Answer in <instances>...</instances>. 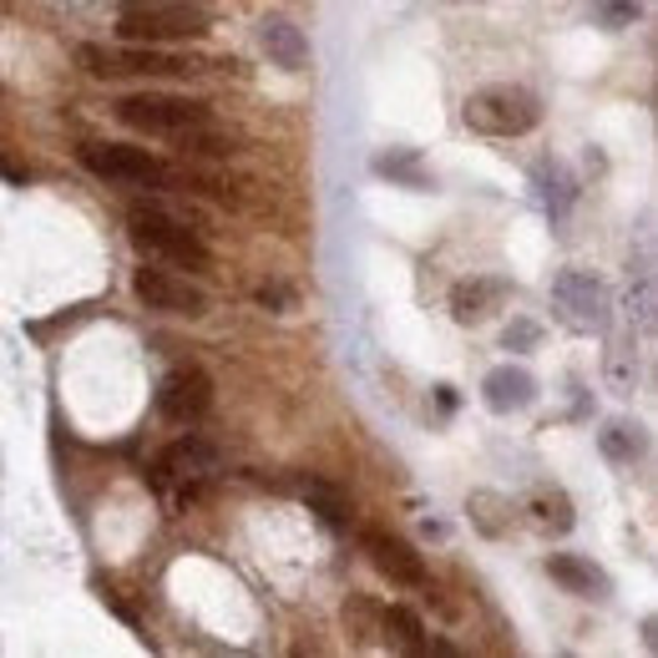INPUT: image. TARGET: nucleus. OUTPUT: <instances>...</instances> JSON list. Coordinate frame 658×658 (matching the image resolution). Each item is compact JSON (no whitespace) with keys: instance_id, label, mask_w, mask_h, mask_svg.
I'll return each mask as SVG.
<instances>
[{"instance_id":"aec40b11","label":"nucleus","mask_w":658,"mask_h":658,"mask_svg":"<svg viewBox=\"0 0 658 658\" xmlns=\"http://www.w3.org/2000/svg\"><path fill=\"white\" fill-rule=\"evenodd\" d=\"M629 324L638 335L658 339V278L654 274H638L629 284Z\"/></svg>"},{"instance_id":"393cba45","label":"nucleus","mask_w":658,"mask_h":658,"mask_svg":"<svg viewBox=\"0 0 658 658\" xmlns=\"http://www.w3.org/2000/svg\"><path fill=\"white\" fill-rule=\"evenodd\" d=\"M253 299H259L263 309H274V314H289V309L299 305V294H294L289 284H278V278H263V284H253Z\"/></svg>"},{"instance_id":"c85d7f7f","label":"nucleus","mask_w":658,"mask_h":658,"mask_svg":"<svg viewBox=\"0 0 658 658\" xmlns=\"http://www.w3.org/2000/svg\"><path fill=\"white\" fill-rule=\"evenodd\" d=\"M436 400H440V410H456V390H451V385H440Z\"/></svg>"},{"instance_id":"9d476101","label":"nucleus","mask_w":658,"mask_h":658,"mask_svg":"<svg viewBox=\"0 0 658 658\" xmlns=\"http://www.w3.org/2000/svg\"><path fill=\"white\" fill-rule=\"evenodd\" d=\"M158 410L173 425H198L213 410V381L198 365H177L158 381Z\"/></svg>"},{"instance_id":"39448f33","label":"nucleus","mask_w":658,"mask_h":658,"mask_svg":"<svg viewBox=\"0 0 658 658\" xmlns=\"http://www.w3.org/2000/svg\"><path fill=\"white\" fill-rule=\"evenodd\" d=\"M82 167L91 177H102V183H117V188H177L173 167L132 142H87L82 147Z\"/></svg>"},{"instance_id":"0eeeda50","label":"nucleus","mask_w":658,"mask_h":658,"mask_svg":"<svg viewBox=\"0 0 658 658\" xmlns=\"http://www.w3.org/2000/svg\"><path fill=\"white\" fill-rule=\"evenodd\" d=\"M76 61H82L91 76H188V72H198L188 61L167 57V51H152V46H137V41H122V46L87 41L76 51Z\"/></svg>"},{"instance_id":"4468645a","label":"nucleus","mask_w":658,"mask_h":658,"mask_svg":"<svg viewBox=\"0 0 658 658\" xmlns=\"http://www.w3.org/2000/svg\"><path fill=\"white\" fill-rule=\"evenodd\" d=\"M339 618H345V633H350L355 648H381V644H390V608H381V603L365 598V593L345 598Z\"/></svg>"},{"instance_id":"dca6fc26","label":"nucleus","mask_w":658,"mask_h":658,"mask_svg":"<svg viewBox=\"0 0 658 658\" xmlns=\"http://www.w3.org/2000/svg\"><path fill=\"white\" fill-rule=\"evenodd\" d=\"M482 400L497 410V415H512V410H526L532 400H537V381L517 365H497L482 381Z\"/></svg>"},{"instance_id":"1a4fd4ad","label":"nucleus","mask_w":658,"mask_h":658,"mask_svg":"<svg viewBox=\"0 0 658 658\" xmlns=\"http://www.w3.org/2000/svg\"><path fill=\"white\" fill-rule=\"evenodd\" d=\"M132 294L142 299L147 309H162V314H183V320H198L208 314V294L193 284L188 274H173V263L167 269H137L132 274Z\"/></svg>"},{"instance_id":"f8f14e48","label":"nucleus","mask_w":658,"mask_h":658,"mask_svg":"<svg viewBox=\"0 0 658 658\" xmlns=\"http://www.w3.org/2000/svg\"><path fill=\"white\" fill-rule=\"evenodd\" d=\"M259 46H263V57L274 61V66H284V72H305L309 66V36L294 21H284V15H263Z\"/></svg>"},{"instance_id":"412c9836","label":"nucleus","mask_w":658,"mask_h":658,"mask_svg":"<svg viewBox=\"0 0 658 658\" xmlns=\"http://www.w3.org/2000/svg\"><path fill=\"white\" fill-rule=\"evenodd\" d=\"M390 644L395 648H406V654H425V623L415 608H406V603H395L390 608Z\"/></svg>"},{"instance_id":"7ed1b4c3","label":"nucleus","mask_w":658,"mask_h":658,"mask_svg":"<svg viewBox=\"0 0 658 658\" xmlns=\"http://www.w3.org/2000/svg\"><path fill=\"white\" fill-rule=\"evenodd\" d=\"M213 15L203 0H127L117 15V36L137 46H167V41H203Z\"/></svg>"},{"instance_id":"a878e982","label":"nucleus","mask_w":658,"mask_h":658,"mask_svg":"<svg viewBox=\"0 0 658 658\" xmlns=\"http://www.w3.org/2000/svg\"><path fill=\"white\" fill-rule=\"evenodd\" d=\"M608 381H613V390H633V350H623V345L608 350Z\"/></svg>"},{"instance_id":"6ab92c4d","label":"nucleus","mask_w":658,"mask_h":658,"mask_svg":"<svg viewBox=\"0 0 658 658\" xmlns=\"http://www.w3.org/2000/svg\"><path fill=\"white\" fill-rule=\"evenodd\" d=\"M598 446H603L608 461H618V467H629V461H638V456L648 451L644 425H633V421H608L598 431Z\"/></svg>"},{"instance_id":"f3484780","label":"nucleus","mask_w":658,"mask_h":658,"mask_svg":"<svg viewBox=\"0 0 658 658\" xmlns=\"http://www.w3.org/2000/svg\"><path fill=\"white\" fill-rule=\"evenodd\" d=\"M532 183H537V198H542V213L553 219V228H562L572 213V203H578V177L562 167V162H537V173H532Z\"/></svg>"},{"instance_id":"2eb2a0df","label":"nucleus","mask_w":658,"mask_h":658,"mask_svg":"<svg viewBox=\"0 0 658 658\" xmlns=\"http://www.w3.org/2000/svg\"><path fill=\"white\" fill-rule=\"evenodd\" d=\"M512 294V284L507 278H461V284H451V314L456 324H482L492 309L501 305Z\"/></svg>"},{"instance_id":"6e6552de","label":"nucleus","mask_w":658,"mask_h":658,"mask_svg":"<svg viewBox=\"0 0 658 658\" xmlns=\"http://www.w3.org/2000/svg\"><path fill=\"white\" fill-rule=\"evenodd\" d=\"M553 305L572 330H603L608 314H613L608 284H603L598 274H587V269H562V274L553 278Z\"/></svg>"},{"instance_id":"b1692460","label":"nucleus","mask_w":658,"mask_h":658,"mask_svg":"<svg viewBox=\"0 0 658 658\" xmlns=\"http://www.w3.org/2000/svg\"><path fill=\"white\" fill-rule=\"evenodd\" d=\"M638 0H593V21H598L603 30H623V26H633L638 21Z\"/></svg>"},{"instance_id":"cd10ccee","label":"nucleus","mask_w":658,"mask_h":658,"mask_svg":"<svg viewBox=\"0 0 658 658\" xmlns=\"http://www.w3.org/2000/svg\"><path fill=\"white\" fill-rule=\"evenodd\" d=\"M644 638H648V648L658 654V618H644Z\"/></svg>"},{"instance_id":"423d86ee","label":"nucleus","mask_w":658,"mask_h":658,"mask_svg":"<svg viewBox=\"0 0 658 658\" xmlns=\"http://www.w3.org/2000/svg\"><path fill=\"white\" fill-rule=\"evenodd\" d=\"M542 122V102L526 87H482L467 97V127L486 132V137H526Z\"/></svg>"},{"instance_id":"ddd939ff","label":"nucleus","mask_w":658,"mask_h":658,"mask_svg":"<svg viewBox=\"0 0 658 658\" xmlns=\"http://www.w3.org/2000/svg\"><path fill=\"white\" fill-rule=\"evenodd\" d=\"M547 578L572 598H608V572L598 562H587L578 553H553L547 557Z\"/></svg>"},{"instance_id":"bb28decb","label":"nucleus","mask_w":658,"mask_h":658,"mask_svg":"<svg viewBox=\"0 0 658 658\" xmlns=\"http://www.w3.org/2000/svg\"><path fill=\"white\" fill-rule=\"evenodd\" d=\"M526 345H537V324L517 320L512 330H507V350H526Z\"/></svg>"},{"instance_id":"f03ea898","label":"nucleus","mask_w":658,"mask_h":658,"mask_svg":"<svg viewBox=\"0 0 658 658\" xmlns=\"http://www.w3.org/2000/svg\"><path fill=\"white\" fill-rule=\"evenodd\" d=\"M219 471H223L219 446L188 431V436H177L173 446L158 456V467H152V486H158V497H162L167 512H188Z\"/></svg>"},{"instance_id":"f257e3e1","label":"nucleus","mask_w":658,"mask_h":658,"mask_svg":"<svg viewBox=\"0 0 658 658\" xmlns=\"http://www.w3.org/2000/svg\"><path fill=\"white\" fill-rule=\"evenodd\" d=\"M117 122L142 137H162V142H183L198 152H228L234 142L219 137V117L208 112V102L193 97H158V91H137L117 102Z\"/></svg>"},{"instance_id":"9b49d317","label":"nucleus","mask_w":658,"mask_h":658,"mask_svg":"<svg viewBox=\"0 0 658 658\" xmlns=\"http://www.w3.org/2000/svg\"><path fill=\"white\" fill-rule=\"evenodd\" d=\"M360 547H365L370 568L381 572V578H390L395 587H431V572H425L421 553H415L410 542L390 537L381 526H365V532H360Z\"/></svg>"},{"instance_id":"5701e85b","label":"nucleus","mask_w":658,"mask_h":658,"mask_svg":"<svg viewBox=\"0 0 658 658\" xmlns=\"http://www.w3.org/2000/svg\"><path fill=\"white\" fill-rule=\"evenodd\" d=\"M526 507H532V517H537L542 526H553V532H568L572 526V501L562 497V492H537Z\"/></svg>"},{"instance_id":"4be33fe9","label":"nucleus","mask_w":658,"mask_h":658,"mask_svg":"<svg viewBox=\"0 0 658 658\" xmlns=\"http://www.w3.org/2000/svg\"><path fill=\"white\" fill-rule=\"evenodd\" d=\"M305 501H309V512H320L330 526H345V522H350V507H345V497H339L335 486L305 482Z\"/></svg>"},{"instance_id":"a211bd4d","label":"nucleus","mask_w":658,"mask_h":658,"mask_svg":"<svg viewBox=\"0 0 658 658\" xmlns=\"http://www.w3.org/2000/svg\"><path fill=\"white\" fill-rule=\"evenodd\" d=\"M375 177L395 183V188H410V193H425L431 188V173H425V162L415 147H390V152H375Z\"/></svg>"},{"instance_id":"20e7f679","label":"nucleus","mask_w":658,"mask_h":658,"mask_svg":"<svg viewBox=\"0 0 658 658\" xmlns=\"http://www.w3.org/2000/svg\"><path fill=\"white\" fill-rule=\"evenodd\" d=\"M127 238L142 259L173 263V269H188V274H203L208 263H213L203 234L188 228L183 219H173V213H162V208H147V203L132 208L127 213Z\"/></svg>"}]
</instances>
